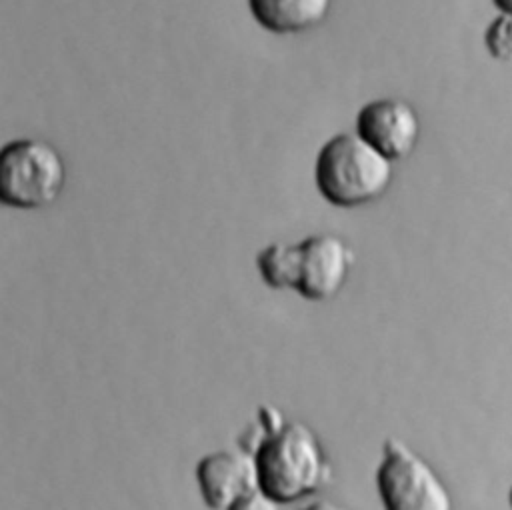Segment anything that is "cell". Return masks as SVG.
I'll use <instances>...</instances> for the list:
<instances>
[{"label":"cell","instance_id":"1","mask_svg":"<svg viewBox=\"0 0 512 510\" xmlns=\"http://www.w3.org/2000/svg\"><path fill=\"white\" fill-rule=\"evenodd\" d=\"M242 446L254 456L260 492L276 504L314 496L334 478L320 436L300 420H286L270 404L258 406V432H248Z\"/></svg>","mask_w":512,"mask_h":510},{"label":"cell","instance_id":"2","mask_svg":"<svg viewBox=\"0 0 512 510\" xmlns=\"http://www.w3.org/2000/svg\"><path fill=\"white\" fill-rule=\"evenodd\" d=\"M394 176V162L356 132L328 138L314 162V184L336 208H358L382 198Z\"/></svg>","mask_w":512,"mask_h":510},{"label":"cell","instance_id":"3","mask_svg":"<svg viewBox=\"0 0 512 510\" xmlns=\"http://www.w3.org/2000/svg\"><path fill=\"white\" fill-rule=\"evenodd\" d=\"M66 184V162L46 140L16 138L0 152V200L18 210L54 204Z\"/></svg>","mask_w":512,"mask_h":510},{"label":"cell","instance_id":"4","mask_svg":"<svg viewBox=\"0 0 512 510\" xmlns=\"http://www.w3.org/2000/svg\"><path fill=\"white\" fill-rule=\"evenodd\" d=\"M376 490L384 510H454L452 494L440 474L396 436H388L382 444Z\"/></svg>","mask_w":512,"mask_h":510},{"label":"cell","instance_id":"5","mask_svg":"<svg viewBox=\"0 0 512 510\" xmlns=\"http://www.w3.org/2000/svg\"><path fill=\"white\" fill-rule=\"evenodd\" d=\"M356 254L336 234H310L292 244L290 290L310 302L332 300L346 284Z\"/></svg>","mask_w":512,"mask_h":510},{"label":"cell","instance_id":"6","mask_svg":"<svg viewBox=\"0 0 512 510\" xmlns=\"http://www.w3.org/2000/svg\"><path fill=\"white\" fill-rule=\"evenodd\" d=\"M196 484L210 510H230L260 492L254 456L244 446L204 454L196 464Z\"/></svg>","mask_w":512,"mask_h":510},{"label":"cell","instance_id":"7","mask_svg":"<svg viewBox=\"0 0 512 510\" xmlns=\"http://www.w3.org/2000/svg\"><path fill=\"white\" fill-rule=\"evenodd\" d=\"M354 132L392 162L410 156L420 138V118L412 104L400 98H376L356 114Z\"/></svg>","mask_w":512,"mask_h":510},{"label":"cell","instance_id":"8","mask_svg":"<svg viewBox=\"0 0 512 510\" xmlns=\"http://www.w3.org/2000/svg\"><path fill=\"white\" fill-rule=\"evenodd\" d=\"M252 18L272 34H302L322 24L332 0H246Z\"/></svg>","mask_w":512,"mask_h":510},{"label":"cell","instance_id":"9","mask_svg":"<svg viewBox=\"0 0 512 510\" xmlns=\"http://www.w3.org/2000/svg\"><path fill=\"white\" fill-rule=\"evenodd\" d=\"M486 50L500 62H512V14L496 16L484 32Z\"/></svg>","mask_w":512,"mask_h":510},{"label":"cell","instance_id":"10","mask_svg":"<svg viewBox=\"0 0 512 510\" xmlns=\"http://www.w3.org/2000/svg\"><path fill=\"white\" fill-rule=\"evenodd\" d=\"M278 506L280 504H276L274 500H270L262 492H258V494L234 504L230 510H278Z\"/></svg>","mask_w":512,"mask_h":510},{"label":"cell","instance_id":"11","mask_svg":"<svg viewBox=\"0 0 512 510\" xmlns=\"http://www.w3.org/2000/svg\"><path fill=\"white\" fill-rule=\"evenodd\" d=\"M300 510H352L350 506H344L340 502H334V500H328V498H318V500H312L310 504L302 506Z\"/></svg>","mask_w":512,"mask_h":510},{"label":"cell","instance_id":"12","mask_svg":"<svg viewBox=\"0 0 512 510\" xmlns=\"http://www.w3.org/2000/svg\"><path fill=\"white\" fill-rule=\"evenodd\" d=\"M502 14H512V0H492Z\"/></svg>","mask_w":512,"mask_h":510},{"label":"cell","instance_id":"13","mask_svg":"<svg viewBox=\"0 0 512 510\" xmlns=\"http://www.w3.org/2000/svg\"><path fill=\"white\" fill-rule=\"evenodd\" d=\"M508 504H510V510H512V486H510V490H508Z\"/></svg>","mask_w":512,"mask_h":510}]
</instances>
